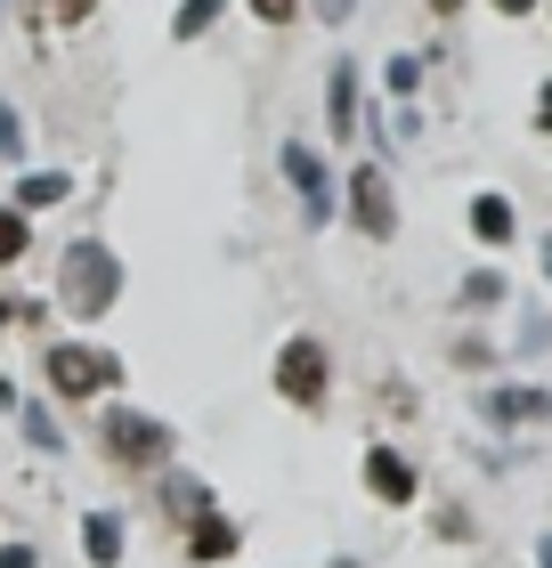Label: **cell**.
Returning a JSON list of instances; mask_svg holds the SVG:
<instances>
[{
  "label": "cell",
  "instance_id": "obj_1",
  "mask_svg": "<svg viewBox=\"0 0 552 568\" xmlns=\"http://www.w3.org/2000/svg\"><path fill=\"white\" fill-rule=\"evenodd\" d=\"M114 293H122V261L98 236H82V244H66V261H58V301H66V317H82V325H98L114 308Z\"/></svg>",
  "mask_w": 552,
  "mask_h": 568
},
{
  "label": "cell",
  "instance_id": "obj_2",
  "mask_svg": "<svg viewBox=\"0 0 552 568\" xmlns=\"http://www.w3.org/2000/svg\"><path fill=\"white\" fill-rule=\"evenodd\" d=\"M325 382H333L325 342H318V333H293V342L277 349V398H293V406H325Z\"/></svg>",
  "mask_w": 552,
  "mask_h": 568
},
{
  "label": "cell",
  "instance_id": "obj_3",
  "mask_svg": "<svg viewBox=\"0 0 552 568\" xmlns=\"http://www.w3.org/2000/svg\"><path fill=\"white\" fill-rule=\"evenodd\" d=\"M49 382H58L66 398H98V390H114L122 382V366L107 349H82V342H58L49 349Z\"/></svg>",
  "mask_w": 552,
  "mask_h": 568
},
{
  "label": "cell",
  "instance_id": "obj_4",
  "mask_svg": "<svg viewBox=\"0 0 552 568\" xmlns=\"http://www.w3.org/2000/svg\"><path fill=\"white\" fill-rule=\"evenodd\" d=\"M350 220L365 227V236H399V203H390V171L382 163H358L350 171Z\"/></svg>",
  "mask_w": 552,
  "mask_h": 568
},
{
  "label": "cell",
  "instance_id": "obj_5",
  "mask_svg": "<svg viewBox=\"0 0 552 568\" xmlns=\"http://www.w3.org/2000/svg\"><path fill=\"white\" fill-rule=\"evenodd\" d=\"M107 447L130 463V471H163V463H171V430L147 423V415H114L107 423Z\"/></svg>",
  "mask_w": 552,
  "mask_h": 568
},
{
  "label": "cell",
  "instance_id": "obj_6",
  "mask_svg": "<svg viewBox=\"0 0 552 568\" xmlns=\"http://www.w3.org/2000/svg\"><path fill=\"white\" fill-rule=\"evenodd\" d=\"M284 179L301 187V212H309V227H325L333 220V179H325V163H318V146H284Z\"/></svg>",
  "mask_w": 552,
  "mask_h": 568
},
{
  "label": "cell",
  "instance_id": "obj_7",
  "mask_svg": "<svg viewBox=\"0 0 552 568\" xmlns=\"http://www.w3.org/2000/svg\"><path fill=\"white\" fill-rule=\"evenodd\" d=\"M365 487H374L382 504H414V463L399 447H374L365 455Z\"/></svg>",
  "mask_w": 552,
  "mask_h": 568
},
{
  "label": "cell",
  "instance_id": "obj_8",
  "mask_svg": "<svg viewBox=\"0 0 552 568\" xmlns=\"http://www.w3.org/2000/svg\"><path fill=\"white\" fill-rule=\"evenodd\" d=\"M325 122H333V139L358 131V65H341V58H333V82H325Z\"/></svg>",
  "mask_w": 552,
  "mask_h": 568
},
{
  "label": "cell",
  "instance_id": "obj_9",
  "mask_svg": "<svg viewBox=\"0 0 552 568\" xmlns=\"http://www.w3.org/2000/svg\"><path fill=\"white\" fill-rule=\"evenodd\" d=\"M480 406H488V423H544V415H552L544 390H488Z\"/></svg>",
  "mask_w": 552,
  "mask_h": 568
},
{
  "label": "cell",
  "instance_id": "obj_10",
  "mask_svg": "<svg viewBox=\"0 0 552 568\" xmlns=\"http://www.w3.org/2000/svg\"><path fill=\"white\" fill-rule=\"evenodd\" d=\"M512 203L504 195H471V236H480V244H512Z\"/></svg>",
  "mask_w": 552,
  "mask_h": 568
},
{
  "label": "cell",
  "instance_id": "obj_11",
  "mask_svg": "<svg viewBox=\"0 0 552 568\" xmlns=\"http://www.w3.org/2000/svg\"><path fill=\"white\" fill-rule=\"evenodd\" d=\"M73 195V171H33V179H17V212H49V203H66Z\"/></svg>",
  "mask_w": 552,
  "mask_h": 568
},
{
  "label": "cell",
  "instance_id": "obj_12",
  "mask_svg": "<svg viewBox=\"0 0 552 568\" xmlns=\"http://www.w3.org/2000/svg\"><path fill=\"white\" fill-rule=\"evenodd\" d=\"M82 552H90L98 568L122 560V520H114V511H90V520H82Z\"/></svg>",
  "mask_w": 552,
  "mask_h": 568
},
{
  "label": "cell",
  "instance_id": "obj_13",
  "mask_svg": "<svg viewBox=\"0 0 552 568\" xmlns=\"http://www.w3.org/2000/svg\"><path fill=\"white\" fill-rule=\"evenodd\" d=\"M188 552H195V560H228V552H235V528L220 520V511H195V528H188Z\"/></svg>",
  "mask_w": 552,
  "mask_h": 568
},
{
  "label": "cell",
  "instance_id": "obj_14",
  "mask_svg": "<svg viewBox=\"0 0 552 568\" xmlns=\"http://www.w3.org/2000/svg\"><path fill=\"white\" fill-rule=\"evenodd\" d=\"M220 9H228V0H179V17H171V41H203Z\"/></svg>",
  "mask_w": 552,
  "mask_h": 568
},
{
  "label": "cell",
  "instance_id": "obj_15",
  "mask_svg": "<svg viewBox=\"0 0 552 568\" xmlns=\"http://www.w3.org/2000/svg\"><path fill=\"white\" fill-rule=\"evenodd\" d=\"M24 244H33L24 212H9V203H0V268H9V261H24Z\"/></svg>",
  "mask_w": 552,
  "mask_h": 568
},
{
  "label": "cell",
  "instance_id": "obj_16",
  "mask_svg": "<svg viewBox=\"0 0 552 568\" xmlns=\"http://www.w3.org/2000/svg\"><path fill=\"white\" fill-rule=\"evenodd\" d=\"M24 438H33L41 455H66V430L49 423V406H24Z\"/></svg>",
  "mask_w": 552,
  "mask_h": 568
},
{
  "label": "cell",
  "instance_id": "obj_17",
  "mask_svg": "<svg viewBox=\"0 0 552 568\" xmlns=\"http://www.w3.org/2000/svg\"><path fill=\"white\" fill-rule=\"evenodd\" d=\"M495 301H504V276H495V268L463 276V308H495Z\"/></svg>",
  "mask_w": 552,
  "mask_h": 568
},
{
  "label": "cell",
  "instance_id": "obj_18",
  "mask_svg": "<svg viewBox=\"0 0 552 568\" xmlns=\"http://www.w3.org/2000/svg\"><path fill=\"white\" fill-rule=\"evenodd\" d=\"M17 154H24V114L0 98V163H17Z\"/></svg>",
  "mask_w": 552,
  "mask_h": 568
},
{
  "label": "cell",
  "instance_id": "obj_19",
  "mask_svg": "<svg viewBox=\"0 0 552 568\" xmlns=\"http://www.w3.org/2000/svg\"><path fill=\"white\" fill-rule=\"evenodd\" d=\"M382 82H390V98H414V82H423V58H390Z\"/></svg>",
  "mask_w": 552,
  "mask_h": 568
},
{
  "label": "cell",
  "instance_id": "obj_20",
  "mask_svg": "<svg viewBox=\"0 0 552 568\" xmlns=\"http://www.w3.org/2000/svg\"><path fill=\"white\" fill-rule=\"evenodd\" d=\"M252 17H260V24H293L301 0H252Z\"/></svg>",
  "mask_w": 552,
  "mask_h": 568
},
{
  "label": "cell",
  "instance_id": "obj_21",
  "mask_svg": "<svg viewBox=\"0 0 552 568\" xmlns=\"http://www.w3.org/2000/svg\"><path fill=\"white\" fill-rule=\"evenodd\" d=\"M520 349H552V317H529V325H520Z\"/></svg>",
  "mask_w": 552,
  "mask_h": 568
},
{
  "label": "cell",
  "instance_id": "obj_22",
  "mask_svg": "<svg viewBox=\"0 0 552 568\" xmlns=\"http://www.w3.org/2000/svg\"><path fill=\"white\" fill-rule=\"evenodd\" d=\"M98 17V0H58V24H90Z\"/></svg>",
  "mask_w": 552,
  "mask_h": 568
},
{
  "label": "cell",
  "instance_id": "obj_23",
  "mask_svg": "<svg viewBox=\"0 0 552 568\" xmlns=\"http://www.w3.org/2000/svg\"><path fill=\"white\" fill-rule=\"evenodd\" d=\"M350 9H358V0H318V17H325V24H341Z\"/></svg>",
  "mask_w": 552,
  "mask_h": 568
},
{
  "label": "cell",
  "instance_id": "obj_24",
  "mask_svg": "<svg viewBox=\"0 0 552 568\" xmlns=\"http://www.w3.org/2000/svg\"><path fill=\"white\" fill-rule=\"evenodd\" d=\"M0 568H33V545H9V552H0Z\"/></svg>",
  "mask_w": 552,
  "mask_h": 568
},
{
  "label": "cell",
  "instance_id": "obj_25",
  "mask_svg": "<svg viewBox=\"0 0 552 568\" xmlns=\"http://www.w3.org/2000/svg\"><path fill=\"white\" fill-rule=\"evenodd\" d=\"M536 131L552 139V82H544V98H536Z\"/></svg>",
  "mask_w": 552,
  "mask_h": 568
},
{
  "label": "cell",
  "instance_id": "obj_26",
  "mask_svg": "<svg viewBox=\"0 0 552 568\" xmlns=\"http://www.w3.org/2000/svg\"><path fill=\"white\" fill-rule=\"evenodd\" d=\"M471 9V0H431V17H463Z\"/></svg>",
  "mask_w": 552,
  "mask_h": 568
},
{
  "label": "cell",
  "instance_id": "obj_27",
  "mask_svg": "<svg viewBox=\"0 0 552 568\" xmlns=\"http://www.w3.org/2000/svg\"><path fill=\"white\" fill-rule=\"evenodd\" d=\"M495 9H504V17H529V9H536V0H495Z\"/></svg>",
  "mask_w": 552,
  "mask_h": 568
},
{
  "label": "cell",
  "instance_id": "obj_28",
  "mask_svg": "<svg viewBox=\"0 0 552 568\" xmlns=\"http://www.w3.org/2000/svg\"><path fill=\"white\" fill-rule=\"evenodd\" d=\"M536 560H544V568H552V536H544V545H536Z\"/></svg>",
  "mask_w": 552,
  "mask_h": 568
},
{
  "label": "cell",
  "instance_id": "obj_29",
  "mask_svg": "<svg viewBox=\"0 0 552 568\" xmlns=\"http://www.w3.org/2000/svg\"><path fill=\"white\" fill-rule=\"evenodd\" d=\"M544 276H552V236H544Z\"/></svg>",
  "mask_w": 552,
  "mask_h": 568
},
{
  "label": "cell",
  "instance_id": "obj_30",
  "mask_svg": "<svg viewBox=\"0 0 552 568\" xmlns=\"http://www.w3.org/2000/svg\"><path fill=\"white\" fill-rule=\"evenodd\" d=\"M0 325H9V301H0Z\"/></svg>",
  "mask_w": 552,
  "mask_h": 568
},
{
  "label": "cell",
  "instance_id": "obj_31",
  "mask_svg": "<svg viewBox=\"0 0 552 568\" xmlns=\"http://www.w3.org/2000/svg\"><path fill=\"white\" fill-rule=\"evenodd\" d=\"M0 9H9V0H0Z\"/></svg>",
  "mask_w": 552,
  "mask_h": 568
}]
</instances>
